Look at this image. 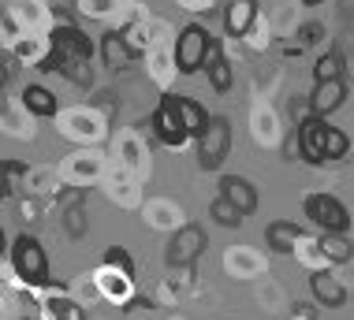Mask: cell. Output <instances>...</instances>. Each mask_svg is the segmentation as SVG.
Listing matches in <instances>:
<instances>
[{
  "label": "cell",
  "mask_w": 354,
  "mask_h": 320,
  "mask_svg": "<svg viewBox=\"0 0 354 320\" xmlns=\"http://www.w3.org/2000/svg\"><path fill=\"white\" fill-rule=\"evenodd\" d=\"M8 261H12L15 276L26 287H56L53 272H49V254H45V246L34 235H15L12 250H8Z\"/></svg>",
  "instance_id": "cell-1"
},
{
  "label": "cell",
  "mask_w": 354,
  "mask_h": 320,
  "mask_svg": "<svg viewBox=\"0 0 354 320\" xmlns=\"http://www.w3.org/2000/svg\"><path fill=\"white\" fill-rule=\"evenodd\" d=\"M213 48H216V41L209 37L205 26H198V23L183 26V30H179V37H176V71H179V75L205 71Z\"/></svg>",
  "instance_id": "cell-2"
},
{
  "label": "cell",
  "mask_w": 354,
  "mask_h": 320,
  "mask_svg": "<svg viewBox=\"0 0 354 320\" xmlns=\"http://www.w3.org/2000/svg\"><path fill=\"white\" fill-rule=\"evenodd\" d=\"M302 209H306V220H313L321 227V235H347L351 231V212L332 194H306Z\"/></svg>",
  "instance_id": "cell-3"
},
{
  "label": "cell",
  "mask_w": 354,
  "mask_h": 320,
  "mask_svg": "<svg viewBox=\"0 0 354 320\" xmlns=\"http://www.w3.org/2000/svg\"><path fill=\"white\" fill-rule=\"evenodd\" d=\"M149 127H153V134H157V142L168 145V149H183V145L190 142V134L183 127V115H179L176 97L171 93H165L157 101V109H153V115H149Z\"/></svg>",
  "instance_id": "cell-4"
},
{
  "label": "cell",
  "mask_w": 354,
  "mask_h": 320,
  "mask_svg": "<svg viewBox=\"0 0 354 320\" xmlns=\"http://www.w3.org/2000/svg\"><path fill=\"white\" fill-rule=\"evenodd\" d=\"M227 153H232V120L213 115L209 131L202 134V142H198V168H202V171H216L220 164L227 160Z\"/></svg>",
  "instance_id": "cell-5"
},
{
  "label": "cell",
  "mask_w": 354,
  "mask_h": 320,
  "mask_svg": "<svg viewBox=\"0 0 354 320\" xmlns=\"http://www.w3.org/2000/svg\"><path fill=\"white\" fill-rule=\"evenodd\" d=\"M205 246H209V235H205V231L198 227V224H183L176 235L168 238L165 265H168V268H187V265H194V261L205 254Z\"/></svg>",
  "instance_id": "cell-6"
},
{
  "label": "cell",
  "mask_w": 354,
  "mask_h": 320,
  "mask_svg": "<svg viewBox=\"0 0 354 320\" xmlns=\"http://www.w3.org/2000/svg\"><path fill=\"white\" fill-rule=\"evenodd\" d=\"M49 45H53L56 56H64V60H86V64H90V56L97 53V45H93L90 37H86L79 26H71V23L56 26V30L49 34Z\"/></svg>",
  "instance_id": "cell-7"
},
{
  "label": "cell",
  "mask_w": 354,
  "mask_h": 320,
  "mask_svg": "<svg viewBox=\"0 0 354 320\" xmlns=\"http://www.w3.org/2000/svg\"><path fill=\"white\" fill-rule=\"evenodd\" d=\"M324 138H328V120L324 115H310L306 123H299V145L306 164H328L324 160Z\"/></svg>",
  "instance_id": "cell-8"
},
{
  "label": "cell",
  "mask_w": 354,
  "mask_h": 320,
  "mask_svg": "<svg viewBox=\"0 0 354 320\" xmlns=\"http://www.w3.org/2000/svg\"><path fill=\"white\" fill-rule=\"evenodd\" d=\"M310 294H313V302H317L321 309H339V305H347V287L339 283L332 272H310Z\"/></svg>",
  "instance_id": "cell-9"
},
{
  "label": "cell",
  "mask_w": 354,
  "mask_h": 320,
  "mask_svg": "<svg viewBox=\"0 0 354 320\" xmlns=\"http://www.w3.org/2000/svg\"><path fill=\"white\" fill-rule=\"evenodd\" d=\"M257 23V0H232V4L224 8V30L227 37H246L250 34V26Z\"/></svg>",
  "instance_id": "cell-10"
},
{
  "label": "cell",
  "mask_w": 354,
  "mask_h": 320,
  "mask_svg": "<svg viewBox=\"0 0 354 320\" xmlns=\"http://www.w3.org/2000/svg\"><path fill=\"white\" fill-rule=\"evenodd\" d=\"M347 101V79H332V82H317L310 93V104H313V115H324L328 120L339 104Z\"/></svg>",
  "instance_id": "cell-11"
},
{
  "label": "cell",
  "mask_w": 354,
  "mask_h": 320,
  "mask_svg": "<svg viewBox=\"0 0 354 320\" xmlns=\"http://www.w3.org/2000/svg\"><path fill=\"white\" fill-rule=\"evenodd\" d=\"M220 198H227L232 205H239L246 216L257 209V190H254V182L243 179V176H220Z\"/></svg>",
  "instance_id": "cell-12"
},
{
  "label": "cell",
  "mask_w": 354,
  "mask_h": 320,
  "mask_svg": "<svg viewBox=\"0 0 354 320\" xmlns=\"http://www.w3.org/2000/svg\"><path fill=\"white\" fill-rule=\"evenodd\" d=\"M97 48H101V60H104V67L109 71H123L131 60H135V53H131V45H127V37H123V30H109L97 41Z\"/></svg>",
  "instance_id": "cell-13"
},
{
  "label": "cell",
  "mask_w": 354,
  "mask_h": 320,
  "mask_svg": "<svg viewBox=\"0 0 354 320\" xmlns=\"http://www.w3.org/2000/svg\"><path fill=\"white\" fill-rule=\"evenodd\" d=\"M176 97V109H179V115H183V127H187V134L194 142H202V134L209 131V123H213V115H209L202 104L194 101V97H183V93H171Z\"/></svg>",
  "instance_id": "cell-14"
},
{
  "label": "cell",
  "mask_w": 354,
  "mask_h": 320,
  "mask_svg": "<svg viewBox=\"0 0 354 320\" xmlns=\"http://www.w3.org/2000/svg\"><path fill=\"white\" fill-rule=\"evenodd\" d=\"M299 242H302V227L291 224V220H272V224L265 227V246H269L272 254H291Z\"/></svg>",
  "instance_id": "cell-15"
},
{
  "label": "cell",
  "mask_w": 354,
  "mask_h": 320,
  "mask_svg": "<svg viewBox=\"0 0 354 320\" xmlns=\"http://www.w3.org/2000/svg\"><path fill=\"white\" fill-rule=\"evenodd\" d=\"M205 79L209 86H213L216 93H227L235 86V75H232V64H227V56H224V48H213V56H209V64H205Z\"/></svg>",
  "instance_id": "cell-16"
},
{
  "label": "cell",
  "mask_w": 354,
  "mask_h": 320,
  "mask_svg": "<svg viewBox=\"0 0 354 320\" xmlns=\"http://www.w3.org/2000/svg\"><path fill=\"white\" fill-rule=\"evenodd\" d=\"M23 109L30 115H41V120H53L60 104H56V97L45 90V86L34 82V86H26V90H23Z\"/></svg>",
  "instance_id": "cell-17"
},
{
  "label": "cell",
  "mask_w": 354,
  "mask_h": 320,
  "mask_svg": "<svg viewBox=\"0 0 354 320\" xmlns=\"http://www.w3.org/2000/svg\"><path fill=\"white\" fill-rule=\"evenodd\" d=\"M317 246H321V257L332 261V265H347V261L354 257V246H351L347 235H321Z\"/></svg>",
  "instance_id": "cell-18"
},
{
  "label": "cell",
  "mask_w": 354,
  "mask_h": 320,
  "mask_svg": "<svg viewBox=\"0 0 354 320\" xmlns=\"http://www.w3.org/2000/svg\"><path fill=\"white\" fill-rule=\"evenodd\" d=\"M332 79H343V53L332 48L324 53L317 64H313V82H332Z\"/></svg>",
  "instance_id": "cell-19"
},
{
  "label": "cell",
  "mask_w": 354,
  "mask_h": 320,
  "mask_svg": "<svg viewBox=\"0 0 354 320\" xmlns=\"http://www.w3.org/2000/svg\"><path fill=\"white\" fill-rule=\"evenodd\" d=\"M209 216H213L220 227H232V231H235V227H243V216H246V212L239 209V205H232L227 198H216L213 205H209Z\"/></svg>",
  "instance_id": "cell-20"
},
{
  "label": "cell",
  "mask_w": 354,
  "mask_h": 320,
  "mask_svg": "<svg viewBox=\"0 0 354 320\" xmlns=\"http://www.w3.org/2000/svg\"><path fill=\"white\" fill-rule=\"evenodd\" d=\"M101 265L109 268V272H120L123 279H131V276H135V257H131L123 246H109V250H104Z\"/></svg>",
  "instance_id": "cell-21"
},
{
  "label": "cell",
  "mask_w": 354,
  "mask_h": 320,
  "mask_svg": "<svg viewBox=\"0 0 354 320\" xmlns=\"http://www.w3.org/2000/svg\"><path fill=\"white\" fill-rule=\"evenodd\" d=\"M347 153H351V138H347L339 127H332V123H328V138H324V160H328V164H332V160H343Z\"/></svg>",
  "instance_id": "cell-22"
},
{
  "label": "cell",
  "mask_w": 354,
  "mask_h": 320,
  "mask_svg": "<svg viewBox=\"0 0 354 320\" xmlns=\"http://www.w3.org/2000/svg\"><path fill=\"white\" fill-rule=\"evenodd\" d=\"M49 309H53L56 320H86V309L75 302V298H68V294H56L49 302Z\"/></svg>",
  "instance_id": "cell-23"
},
{
  "label": "cell",
  "mask_w": 354,
  "mask_h": 320,
  "mask_svg": "<svg viewBox=\"0 0 354 320\" xmlns=\"http://www.w3.org/2000/svg\"><path fill=\"white\" fill-rule=\"evenodd\" d=\"M82 201H86V198H79L68 212H64V227H68L71 238H82V235H86V209H82Z\"/></svg>",
  "instance_id": "cell-24"
},
{
  "label": "cell",
  "mask_w": 354,
  "mask_h": 320,
  "mask_svg": "<svg viewBox=\"0 0 354 320\" xmlns=\"http://www.w3.org/2000/svg\"><path fill=\"white\" fill-rule=\"evenodd\" d=\"M123 37H127L131 53H135V56H142V48H146V30H142V26L135 23V26H127V30H123Z\"/></svg>",
  "instance_id": "cell-25"
},
{
  "label": "cell",
  "mask_w": 354,
  "mask_h": 320,
  "mask_svg": "<svg viewBox=\"0 0 354 320\" xmlns=\"http://www.w3.org/2000/svg\"><path fill=\"white\" fill-rule=\"evenodd\" d=\"M4 176H8V194H15L19 190V176H26V168L19 160H8L4 164Z\"/></svg>",
  "instance_id": "cell-26"
},
{
  "label": "cell",
  "mask_w": 354,
  "mask_h": 320,
  "mask_svg": "<svg viewBox=\"0 0 354 320\" xmlns=\"http://www.w3.org/2000/svg\"><path fill=\"white\" fill-rule=\"evenodd\" d=\"M317 37H324V26H321V23H306L302 30H299V41H302V45H313Z\"/></svg>",
  "instance_id": "cell-27"
},
{
  "label": "cell",
  "mask_w": 354,
  "mask_h": 320,
  "mask_svg": "<svg viewBox=\"0 0 354 320\" xmlns=\"http://www.w3.org/2000/svg\"><path fill=\"white\" fill-rule=\"evenodd\" d=\"M291 313L299 317V320H317V309H313L310 302H295V305H291Z\"/></svg>",
  "instance_id": "cell-28"
},
{
  "label": "cell",
  "mask_w": 354,
  "mask_h": 320,
  "mask_svg": "<svg viewBox=\"0 0 354 320\" xmlns=\"http://www.w3.org/2000/svg\"><path fill=\"white\" fill-rule=\"evenodd\" d=\"M306 8H317V4H324V0H302Z\"/></svg>",
  "instance_id": "cell-29"
},
{
  "label": "cell",
  "mask_w": 354,
  "mask_h": 320,
  "mask_svg": "<svg viewBox=\"0 0 354 320\" xmlns=\"http://www.w3.org/2000/svg\"><path fill=\"white\" fill-rule=\"evenodd\" d=\"M351 298H354V294H351Z\"/></svg>",
  "instance_id": "cell-30"
}]
</instances>
